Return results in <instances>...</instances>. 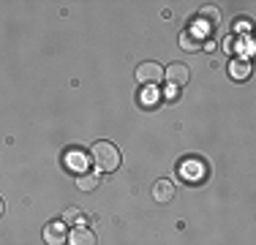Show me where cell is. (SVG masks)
<instances>
[{"instance_id":"1","label":"cell","mask_w":256,"mask_h":245,"mask_svg":"<svg viewBox=\"0 0 256 245\" xmlns=\"http://www.w3.org/2000/svg\"><path fill=\"white\" fill-rule=\"evenodd\" d=\"M90 161L96 164L98 172L109 174V172H114L120 166V150L112 142H96L93 147H90Z\"/></svg>"},{"instance_id":"2","label":"cell","mask_w":256,"mask_h":245,"mask_svg":"<svg viewBox=\"0 0 256 245\" xmlns=\"http://www.w3.org/2000/svg\"><path fill=\"white\" fill-rule=\"evenodd\" d=\"M164 79H166L172 88H186L188 82H191V71H188V66L182 63H172L169 68H164Z\"/></svg>"},{"instance_id":"3","label":"cell","mask_w":256,"mask_h":245,"mask_svg":"<svg viewBox=\"0 0 256 245\" xmlns=\"http://www.w3.org/2000/svg\"><path fill=\"white\" fill-rule=\"evenodd\" d=\"M68 240V226L63 220H50L44 226V242L46 245H66Z\"/></svg>"},{"instance_id":"4","label":"cell","mask_w":256,"mask_h":245,"mask_svg":"<svg viewBox=\"0 0 256 245\" xmlns=\"http://www.w3.org/2000/svg\"><path fill=\"white\" fill-rule=\"evenodd\" d=\"M136 79L144 84V88H148V84H158L164 79V68L158 63H142L136 68Z\"/></svg>"},{"instance_id":"5","label":"cell","mask_w":256,"mask_h":245,"mask_svg":"<svg viewBox=\"0 0 256 245\" xmlns=\"http://www.w3.org/2000/svg\"><path fill=\"white\" fill-rule=\"evenodd\" d=\"M172 199H174V182L172 180H156L153 182V202L169 204Z\"/></svg>"},{"instance_id":"6","label":"cell","mask_w":256,"mask_h":245,"mask_svg":"<svg viewBox=\"0 0 256 245\" xmlns=\"http://www.w3.org/2000/svg\"><path fill=\"white\" fill-rule=\"evenodd\" d=\"M68 245H96V234L84 226H74L68 232Z\"/></svg>"},{"instance_id":"7","label":"cell","mask_w":256,"mask_h":245,"mask_svg":"<svg viewBox=\"0 0 256 245\" xmlns=\"http://www.w3.org/2000/svg\"><path fill=\"white\" fill-rule=\"evenodd\" d=\"M229 76L234 79V82H246L248 76H251V66H248V60H240L234 58L229 63Z\"/></svg>"},{"instance_id":"8","label":"cell","mask_w":256,"mask_h":245,"mask_svg":"<svg viewBox=\"0 0 256 245\" xmlns=\"http://www.w3.org/2000/svg\"><path fill=\"white\" fill-rule=\"evenodd\" d=\"M88 161H90V158L84 156L82 150H68V152H66V166L74 169V172H79V174L88 169Z\"/></svg>"},{"instance_id":"9","label":"cell","mask_w":256,"mask_h":245,"mask_svg":"<svg viewBox=\"0 0 256 245\" xmlns=\"http://www.w3.org/2000/svg\"><path fill=\"white\" fill-rule=\"evenodd\" d=\"M182 172L191 177V182H202V177H207V166H204L202 161H196V158H194V161H188L186 166H182Z\"/></svg>"},{"instance_id":"10","label":"cell","mask_w":256,"mask_h":245,"mask_svg":"<svg viewBox=\"0 0 256 245\" xmlns=\"http://www.w3.org/2000/svg\"><path fill=\"white\" fill-rule=\"evenodd\" d=\"M60 220H63L66 226H79V224H84V212L79 210V207H66Z\"/></svg>"},{"instance_id":"11","label":"cell","mask_w":256,"mask_h":245,"mask_svg":"<svg viewBox=\"0 0 256 245\" xmlns=\"http://www.w3.org/2000/svg\"><path fill=\"white\" fill-rule=\"evenodd\" d=\"M98 174H90V172H82V174L76 177V188L79 191H93V188H98Z\"/></svg>"},{"instance_id":"12","label":"cell","mask_w":256,"mask_h":245,"mask_svg":"<svg viewBox=\"0 0 256 245\" xmlns=\"http://www.w3.org/2000/svg\"><path fill=\"white\" fill-rule=\"evenodd\" d=\"M180 46L186 49V52H196V49H202V38H196L191 30H186V33L180 36Z\"/></svg>"},{"instance_id":"13","label":"cell","mask_w":256,"mask_h":245,"mask_svg":"<svg viewBox=\"0 0 256 245\" xmlns=\"http://www.w3.org/2000/svg\"><path fill=\"white\" fill-rule=\"evenodd\" d=\"M158 93H161V90H156V84H148V88L142 90V106H156Z\"/></svg>"},{"instance_id":"14","label":"cell","mask_w":256,"mask_h":245,"mask_svg":"<svg viewBox=\"0 0 256 245\" xmlns=\"http://www.w3.org/2000/svg\"><path fill=\"white\" fill-rule=\"evenodd\" d=\"M234 30H237V33H240V30H248V22H246V20H242V22L237 20V22H234Z\"/></svg>"},{"instance_id":"15","label":"cell","mask_w":256,"mask_h":245,"mask_svg":"<svg viewBox=\"0 0 256 245\" xmlns=\"http://www.w3.org/2000/svg\"><path fill=\"white\" fill-rule=\"evenodd\" d=\"M180 93H178V88H172V84H169L166 88V98H178Z\"/></svg>"},{"instance_id":"16","label":"cell","mask_w":256,"mask_h":245,"mask_svg":"<svg viewBox=\"0 0 256 245\" xmlns=\"http://www.w3.org/2000/svg\"><path fill=\"white\" fill-rule=\"evenodd\" d=\"M3 210H6V204H3V199H0V216H3Z\"/></svg>"}]
</instances>
